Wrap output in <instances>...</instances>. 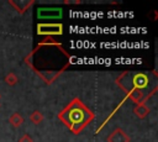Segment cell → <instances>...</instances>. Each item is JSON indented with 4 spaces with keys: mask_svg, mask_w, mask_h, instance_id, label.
<instances>
[{
    "mask_svg": "<svg viewBox=\"0 0 158 142\" xmlns=\"http://www.w3.org/2000/svg\"><path fill=\"white\" fill-rule=\"evenodd\" d=\"M19 142H33V140H32V137L30 135L25 133V135L21 136V138L19 140Z\"/></svg>",
    "mask_w": 158,
    "mask_h": 142,
    "instance_id": "obj_11",
    "label": "cell"
},
{
    "mask_svg": "<svg viewBox=\"0 0 158 142\" xmlns=\"http://www.w3.org/2000/svg\"><path fill=\"white\" fill-rule=\"evenodd\" d=\"M5 81H6V84H9V85H15V84H17V81H19V78H17V75L16 74H14V73H10V74H7L6 75V78H5Z\"/></svg>",
    "mask_w": 158,
    "mask_h": 142,
    "instance_id": "obj_10",
    "label": "cell"
},
{
    "mask_svg": "<svg viewBox=\"0 0 158 142\" xmlns=\"http://www.w3.org/2000/svg\"><path fill=\"white\" fill-rule=\"evenodd\" d=\"M149 77L146 73H133L125 72L117 79L116 84L126 93V96L131 99L135 104L146 102L148 96L144 95L143 89L148 86Z\"/></svg>",
    "mask_w": 158,
    "mask_h": 142,
    "instance_id": "obj_2",
    "label": "cell"
},
{
    "mask_svg": "<svg viewBox=\"0 0 158 142\" xmlns=\"http://www.w3.org/2000/svg\"><path fill=\"white\" fill-rule=\"evenodd\" d=\"M149 111H151V109H149L144 102L137 104V106L133 109V112H135V115H136L138 119H144V117L149 114Z\"/></svg>",
    "mask_w": 158,
    "mask_h": 142,
    "instance_id": "obj_6",
    "label": "cell"
},
{
    "mask_svg": "<svg viewBox=\"0 0 158 142\" xmlns=\"http://www.w3.org/2000/svg\"><path fill=\"white\" fill-rule=\"evenodd\" d=\"M9 4L12 5L19 12L22 14V12H25V11L27 10L28 6H31V5L33 4V1H32V0H31V1H20V2H19V1H9Z\"/></svg>",
    "mask_w": 158,
    "mask_h": 142,
    "instance_id": "obj_7",
    "label": "cell"
},
{
    "mask_svg": "<svg viewBox=\"0 0 158 142\" xmlns=\"http://www.w3.org/2000/svg\"><path fill=\"white\" fill-rule=\"evenodd\" d=\"M58 119L73 133L78 135L94 120V112L80 99L75 98L58 114Z\"/></svg>",
    "mask_w": 158,
    "mask_h": 142,
    "instance_id": "obj_1",
    "label": "cell"
},
{
    "mask_svg": "<svg viewBox=\"0 0 158 142\" xmlns=\"http://www.w3.org/2000/svg\"><path fill=\"white\" fill-rule=\"evenodd\" d=\"M0 99H1V96H0Z\"/></svg>",
    "mask_w": 158,
    "mask_h": 142,
    "instance_id": "obj_12",
    "label": "cell"
},
{
    "mask_svg": "<svg viewBox=\"0 0 158 142\" xmlns=\"http://www.w3.org/2000/svg\"><path fill=\"white\" fill-rule=\"evenodd\" d=\"M37 16H38V19H43V20L59 19L62 16V9H58V7H41V9L37 10Z\"/></svg>",
    "mask_w": 158,
    "mask_h": 142,
    "instance_id": "obj_4",
    "label": "cell"
},
{
    "mask_svg": "<svg viewBox=\"0 0 158 142\" xmlns=\"http://www.w3.org/2000/svg\"><path fill=\"white\" fill-rule=\"evenodd\" d=\"M107 142H130L131 138L130 136L121 128V127H116L106 138Z\"/></svg>",
    "mask_w": 158,
    "mask_h": 142,
    "instance_id": "obj_5",
    "label": "cell"
},
{
    "mask_svg": "<svg viewBox=\"0 0 158 142\" xmlns=\"http://www.w3.org/2000/svg\"><path fill=\"white\" fill-rule=\"evenodd\" d=\"M37 33L46 37H53L63 33V25L62 23H38L37 25Z\"/></svg>",
    "mask_w": 158,
    "mask_h": 142,
    "instance_id": "obj_3",
    "label": "cell"
},
{
    "mask_svg": "<svg viewBox=\"0 0 158 142\" xmlns=\"http://www.w3.org/2000/svg\"><path fill=\"white\" fill-rule=\"evenodd\" d=\"M30 120H31L35 125H38V123H41V122L43 121V114L40 112L38 110H35V111L30 115Z\"/></svg>",
    "mask_w": 158,
    "mask_h": 142,
    "instance_id": "obj_9",
    "label": "cell"
},
{
    "mask_svg": "<svg viewBox=\"0 0 158 142\" xmlns=\"http://www.w3.org/2000/svg\"><path fill=\"white\" fill-rule=\"evenodd\" d=\"M9 122L12 125V127L17 128L20 125L23 123V117H22L21 114H19V112H14V114L9 117Z\"/></svg>",
    "mask_w": 158,
    "mask_h": 142,
    "instance_id": "obj_8",
    "label": "cell"
}]
</instances>
